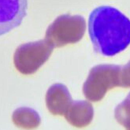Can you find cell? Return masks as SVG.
<instances>
[{"label": "cell", "mask_w": 130, "mask_h": 130, "mask_svg": "<svg viewBox=\"0 0 130 130\" xmlns=\"http://www.w3.org/2000/svg\"><path fill=\"white\" fill-rule=\"evenodd\" d=\"M88 33L95 51L112 57L130 44V20L113 6H99L90 13Z\"/></svg>", "instance_id": "obj_1"}, {"label": "cell", "mask_w": 130, "mask_h": 130, "mask_svg": "<svg viewBox=\"0 0 130 130\" xmlns=\"http://www.w3.org/2000/svg\"><path fill=\"white\" fill-rule=\"evenodd\" d=\"M121 66L99 65L90 70L83 85V93L91 102L101 101L106 93L115 87H121Z\"/></svg>", "instance_id": "obj_2"}, {"label": "cell", "mask_w": 130, "mask_h": 130, "mask_svg": "<svg viewBox=\"0 0 130 130\" xmlns=\"http://www.w3.org/2000/svg\"><path fill=\"white\" fill-rule=\"evenodd\" d=\"M86 31L85 19L80 15L64 14L58 17L46 31L45 40L54 47L79 42Z\"/></svg>", "instance_id": "obj_3"}, {"label": "cell", "mask_w": 130, "mask_h": 130, "mask_svg": "<svg viewBox=\"0 0 130 130\" xmlns=\"http://www.w3.org/2000/svg\"><path fill=\"white\" fill-rule=\"evenodd\" d=\"M53 49L46 40L21 44L15 51L14 66L22 74H33L49 59Z\"/></svg>", "instance_id": "obj_4"}, {"label": "cell", "mask_w": 130, "mask_h": 130, "mask_svg": "<svg viewBox=\"0 0 130 130\" xmlns=\"http://www.w3.org/2000/svg\"><path fill=\"white\" fill-rule=\"evenodd\" d=\"M27 10L28 0H0V36L18 27Z\"/></svg>", "instance_id": "obj_5"}, {"label": "cell", "mask_w": 130, "mask_h": 130, "mask_svg": "<svg viewBox=\"0 0 130 130\" xmlns=\"http://www.w3.org/2000/svg\"><path fill=\"white\" fill-rule=\"evenodd\" d=\"M72 103L70 91L62 84L53 85L46 94V105L48 110L54 115H65Z\"/></svg>", "instance_id": "obj_6"}, {"label": "cell", "mask_w": 130, "mask_h": 130, "mask_svg": "<svg viewBox=\"0 0 130 130\" xmlns=\"http://www.w3.org/2000/svg\"><path fill=\"white\" fill-rule=\"evenodd\" d=\"M65 117L73 126L77 128L88 126L94 117L93 106L88 101H74L66 113Z\"/></svg>", "instance_id": "obj_7"}, {"label": "cell", "mask_w": 130, "mask_h": 130, "mask_svg": "<svg viewBox=\"0 0 130 130\" xmlns=\"http://www.w3.org/2000/svg\"><path fill=\"white\" fill-rule=\"evenodd\" d=\"M12 120L15 125L23 128H34L40 125L41 118L36 110L28 107H21L13 113Z\"/></svg>", "instance_id": "obj_8"}, {"label": "cell", "mask_w": 130, "mask_h": 130, "mask_svg": "<svg viewBox=\"0 0 130 130\" xmlns=\"http://www.w3.org/2000/svg\"><path fill=\"white\" fill-rule=\"evenodd\" d=\"M114 116L119 124L127 129H130V92L123 102L115 109Z\"/></svg>", "instance_id": "obj_9"}, {"label": "cell", "mask_w": 130, "mask_h": 130, "mask_svg": "<svg viewBox=\"0 0 130 130\" xmlns=\"http://www.w3.org/2000/svg\"><path fill=\"white\" fill-rule=\"evenodd\" d=\"M121 87L130 88V61L125 66L121 67Z\"/></svg>", "instance_id": "obj_10"}]
</instances>
